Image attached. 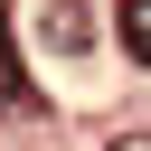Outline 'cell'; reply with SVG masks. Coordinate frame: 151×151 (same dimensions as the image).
Listing matches in <instances>:
<instances>
[{"instance_id": "obj_1", "label": "cell", "mask_w": 151, "mask_h": 151, "mask_svg": "<svg viewBox=\"0 0 151 151\" xmlns=\"http://www.w3.org/2000/svg\"><path fill=\"white\" fill-rule=\"evenodd\" d=\"M38 28H47V47H57V57H85V47H94V9H85V0H47V19H38Z\"/></svg>"}, {"instance_id": "obj_4", "label": "cell", "mask_w": 151, "mask_h": 151, "mask_svg": "<svg viewBox=\"0 0 151 151\" xmlns=\"http://www.w3.org/2000/svg\"><path fill=\"white\" fill-rule=\"evenodd\" d=\"M104 151H151V132H113V142H104Z\"/></svg>"}, {"instance_id": "obj_2", "label": "cell", "mask_w": 151, "mask_h": 151, "mask_svg": "<svg viewBox=\"0 0 151 151\" xmlns=\"http://www.w3.org/2000/svg\"><path fill=\"white\" fill-rule=\"evenodd\" d=\"M113 28H123V57H132V66H151V0H123V9H113Z\"/></svg>"}, {"instance_id": "obj_3", "label": "cell", "mask_w": 151, "mask_h": 151, "mask_svg": "<svg viewBox=\"0 0 151 151\" xmlns=\"http://www.w3.org/2000/svg\"><path fill=\"white\" fill-rule=\"evenodd\" d=\"M0 104H9V113H38V85L9 66V47H0Z\"/></svg>"}]
</instances>
